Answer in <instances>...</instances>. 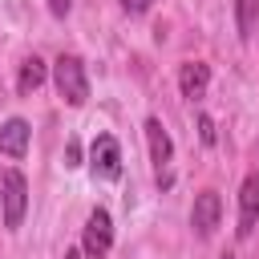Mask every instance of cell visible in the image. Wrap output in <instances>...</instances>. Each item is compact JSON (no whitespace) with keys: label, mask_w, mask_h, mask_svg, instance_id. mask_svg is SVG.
<instances>
[{"label":"cell","mask_w":259,"mask_h":259,"mask_svg":"<svg viewBox=\"0 0 259 259\" xmlns=\"http://www.w3.org/2000/svg\"><path fill=\"white\" fill-rule=\"evenodd\" d=\"M146 142H150V162H154V170H158V186H170V158H174V142H170V134H166V125L158 121V117H150L146 121Z\"/></svg>","instance_id":"cell-6"},{"label":"cell","mask_w":259,"mask_h":259,"mask_svg":"<svg viewBox=\"0 0 259 259\" xmlns=\"http://www.w3.org/2000/svg\"><path fill=\"white\" fill-rule=\"evenodd\" d=\"M206 85H210V65H202V61H186V65L178 69V89H182L186 101L206 97Z\"/></svg>","instance_id":"cell-8"},{"label":"cell","mask_w":259,"mask_h":259,"mask_svg":"<svg viewBox=\"0 0 259 259\" xmlns=\"http://www.w3.org/2000/svg\"><path fill=\"white\" fill-rule=\"evenodd\" d=\"M69 8H73V0H49V12H53V16H65Z\"/></svg>","instance_id":"cell-15"},{"label":"cell","mask_w":259,"mask_h":259,"mask_svg":"<svg viewBox=\"0 0 259 259\" xmlns=\"http://www.w3.org/2000/svg\"><path fill=\"white\" fill-rule=\"evenodd\" d=\"M109 247H113V219H109L105 206H97V210H89V219H85L81 251H85V259H105Z\"/></svg>","instance_id":"cell-3"},{"label":"cell","mask_w":259,"mask_h":259,"mask_svg":"<svg viewBox=\"0 0 259 259\" xmlns=\"http://www.w3.org/2000/svg\"><path fill=\"white\" fill-rule=\"evenodd\" d=\"M89 166H93V174L105 178V182L121 178V146H117L113 134H97V142L89 146Z\"/></svg>","instance_id":"cell-5"},{"label":"cell","mask_w":259,"mask_h":259,"mask_svg":"<svg viewBox=\"0 0 259 259\" xmlns=\"http://www.w3.org/2000/svg\"><path fill=\"white\" fill-rule=\"evenodd\" d=\"M65 166H81V142H69L65 146Z\"/></svg>","instance_id":"cell-14"},{"label":"cell","mask_w":259,"mask_h":259,"mask_svg":"<svg viewBox=\"0 0 259 259\" xmlns=\"http://www.w3.org/2000/svg\"><path fill=\"white\" fill-rule=\"evenodd\" d=\"M117 4H121L125 12H134V16H138V12H150V8H154V0H117Z\"/></svg>","instance_id":"cell-12"},{"label":"cell","mask_w":259,"mask_h":259,"mask_svg":"<svg viewBox=\"0 0 259 259\" xmlns=\"http://www.w3.org/2000/svg\"><path fill=\"white\" fill-rule=\"evenodd\" d=\"M45 77H49L45 61H40V57H24V61H20V73H16V93H20V97H32V93L45 85Z\"/></svg>","instance_id":"cell-10"},{"label":"cell","mask_w":259,"mask_h":259,"mask_svg":"<svg viewBox=\"0 0 259 259\" xmlns=\"http://www.w3.org/2000/svg\"><path fill=\"white\" fill-rule=\"evenodd\" d=\"M53 81H57V93H61L65 105H85V97H89V77H85L81 57L61 53L57 65H53Z\"/></svg>","instance_id":"cell-1"},{"label":"cell","mask_w":259,"mask_h":259,"mask_svg":"<svg viewBox=\"0 0 259 259\" xmlns=\"http://www.w3.org/2000/svg\"><path fill=\"white\" fill-rule=\"evenodd\" d=\"M0 206H4V227L16 231L24 223V210H28V178L20 170H4V178H0Z\"/></svg>","instance_id":"cell-2"},{"label":"cell","mask_w":259,"mask_h":259,"mask_svg":"<svg viewBox=\"0 0 259 259\" xmlns=\"http://www.w3.org/2000/svg\"><path fill=\"white\" fill-rule=\"evenodd\" d=\"M259 24V0H235V28H239V40H251Z\"/></svg>","instance_id":"cell-11"},{"label":"cell","mask_w":259,"mask_h":259,"mask_svg":"<svg viewBox=\"0 0 259 259\" xmlns=\"http://www.w3.org/2000/svg\"><path fill=\"white\" fill-rule=\"evenodd\" d=\"M255 223H259V170H251L239 186V239H251L255 235Z\"/></svg>","instance_id":"cell-7"},{"label":"cell","mask_w":259,"mask_h":259,"mask_svg":"<svg viewBox=\"0 0 259 259\" xmlns=\"http://www.w3.org/2000/svg\"><path fill=\"white\" fill-rule=\"evenodd\" d=\"M223 223V198H219V190H198L194 194V206H190V227H194V235L198 239H210L214 235V227Z\"/></svg>","instance_id":"cell-4"},{"label":"cell","mask_w":259,"mask_h":259,"mask_svg":"<svg viewBox=\"0 0 259 259\" xmlns=\"http://www.w3.org/2000/svg\"><path fill=\"white\" fill-rule=\"evenodd\" d=\"M65 259H85V251H77V247H69V251H65Z\"/></svg>","instance_id":"cell-16"},{"label":"cell","mask_w":259,"mask_h":259,"mask_svg":"<svg viewBox=\"0 0 259 259\" xmlns=\"http://www.w3.org/2000/svg\"><path fill=\"white\" fill-rule=\"evenodd\" d=\"M198 138H202L206 146L214 142V121H210V117H198Z\"/></svg>","instance_id":"cell-13"},{"label":"cell","mask_w":259,"mask_h":259,"mask_svg":"<svg viewBox=\"0 0 259 259\" xmlns=\"http://www.w3.org/2000/svg\"><path fill=\"white\" fill-rule=\"evenodd\" d=\"M28 150V121L24 117H8L0 125V154L4 158H24Z\"/></svg>","instance_id":"cell-9"},{"label":"cell","mask_w":259,"mask_h":259,"mask_svg":"<svg viewBox=\"0 0 259 259\" xmlns=\"http://www.w3.org/2000/svg\"><path fill=\"white\" fill-rule=\"evenodd\" d=\"M219 259H235V255H219Z\"/></svg>","instance_id":"cell-17"}]
</instances>
